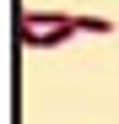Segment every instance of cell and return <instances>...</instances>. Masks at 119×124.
Returning a JSON list of instances; mask_svg holds the SVG:
<instances>
[{"instance_id":"obj_1","label":"cell","mask_w":119,"mask_h":124,"mask_svg":"<svg viewBox=\"0 0 119 124\" xmlns=\"http://www.w3.org/2000/svg\"><path fill=\"white\" fill-rule=\"evenodd\" d=\"M76 22H81V32H114L108 16H76Z\"/></svg>"}]
</instances>
